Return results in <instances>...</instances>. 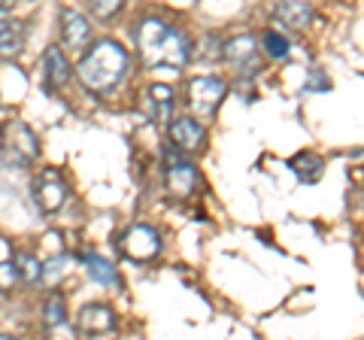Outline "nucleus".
<instances>
[{
	"instance_id": "26",
	"label": "nucleus",
	"mask_w": 364,
	"mask_h": 340,
	"mask_svg": "<svg viewBox=\"0 0 364 340\" xmlns=\"http://www.w3.org/2000/svg\"><path fill=\"white\" fill-rule=\"evenodd\" d=\"M0 340H18V337H13V334H4V331H0Z\"/></svg>"
},
{
	"instance_id": "10",
	"label": "nucleus",
	"mask_w": 364,
	"mask_h": 340,
	"mask_svg": "<svg viewBox=\"0 0 364 340\" xmlns=\"http://www.w3.org/2000/svg\"><path fill=\"white\" fill-rule=\"evenodd\" d=\"M76 328L85 337H104L109 331H116V313L107 304H85L76 313Z\"/></svg>"
},
{
	"instance_id": "1",
	"label": "nucleus",
	"mask_w": 364,
	"mask_h": 340,
	"mask_svg": "<svg viewBox=\"0 0 364 340\" xmlns=\"http://www.w3.org/2000/svg\"><path fill=\"white\" fill-rule=\"evenodd\" d=\"M134 43H136V52H140V61L146 67H164V70H182L188 61H191V40L188 33L176 28V25H167L161 18H146L136 25L134 31Z\"/></svg>"
},
{
	"instance_id": "6",
	"label": "nucleus",
	"mask_w": 364,
	"mask_h": 340,
	"mask_svg": "<svg viewBox=\"0 0 364 340\" xmlns=\"http://www.w3.org/2000/svg\"><path fill=\"white\" fill-rule=\"evenodd\" d=\"M31 195H33V203H37V210L46 213V216H52V213H58L64 203H67V195H70V188H67L64 176L58 174L55 167H46L37 174L31 186Z\"/></svg>"
},
{
	"instance_id": "4",
	"label": "nucleus",
	"mask_w": 364,
	"mask_h": 340,
	"mask_svg": "<svg viewBox=\"0 0 364 340\" xmlns=\"http://www.w3.org/2000/svg\"><path fill=\"white\" fill-rule=\"evenodd\" d=\"M225 92H228V85H225V79L219 76H195V79H188V88H186V104L188 110L195 112L191 119H213L215 116V110H219V104L225 100Z\"/></svg>"
},
{
	"instance_id": "20",
	"label": "nucleus",
	"mask_w": 364,
	"mask_h": 340,
	"mask_svg": "<svg viewBox=\"0 0 364 340\" xmlns=\"http://www.w3.org/2000/svg\"><path fill=\"white\" fill-rule=\"evenodd\" d=\"M43 316H46V328H49V331H55V328H64V325H67V310H64L61 294H49Z\"/></svg>"
},
{
	"instance_id": "7",
	"label": "nucleus",
	"mask_w": 364,
	"mask_h": 340,
	"mask_svg": "<svg viewBox=\"0 0 364 340\" xmlns=\"http://www.w3.org/2000/svg\"><path fill=\"white\" fill-rule=\"evenodd\" d=\"M119 249L128 262H152V258L161 253V237H158L152 225H131V228L122 234Z\"/></svg>"
},
{
	"instance_id": "11",
	"label": "nucleus",
	"mask_w": 364,
	"mask_h": 340,
	"mask_svg": "<svg viewBox=\"0 0 364 340\" xmlns=\"http://www.w3.org/2000/svg\"><path fill=\"white\" fill-rule=\"evenodd\" d=\"M203 140H207V131H203V124L191 116H179L170 122V143H173V149L188 155V152H200Z\"/></svg>"
},
{
	"instance_id": "2",
	"label": "nucleus",
	"mask_w": 364,
	"mask_h": 340,
	"mask_svg": "<svg viewBox=\"0 0 364 340\" xmlns=\"http://www.w3.org/2000/svg\"><path fill=\"white\" fill-rule=\"evenodd\" d=\"M124 70H128V52L116 40H97L76 64L79 83L95 95L112 92L124 79Z\"/></svg>"
},
{
	"instance_id": "15",
	"label": "nucleus",
	"mask_w": 364,
	"mask_h": 340,
	"mask_svg": "<svg viewBox=\"0 0 364 340\" xmlns=\"http://www.w3.org/2000/svg\"><path fill=\"white\" fill-rule=\"evenodd\" d=\"M82 262H85L88 277L95 280L97 286H119V270L109 258L97 255V253H88V255H82Z\"/></svg>"
},
{
	"instance_id": "14",
	"label": "nucleus",
	"mask_w": 364,
	"mask_h": 340,
	"mask_svg": "<svg viewBox=\"0 0 364 340\" xmlns=\"http://www.w3.org/2000/svg\"><path fill=\"white\" fill-rule=\"evenodd\" d=\"M273 18H277L282 28L304 31L313 21V6L310 4H301V0H286V4L273 6Z\"/></svg>"
},
{
	"instance_id": "22",
	"label": "nucleus",
	"mask_w": 364,
	"mask_h": 340,
	"mask_svg": "<svg viewBox=\"0 0 364 340\" xmlns=\"http://www.w3.org/2000/svg\"><path fill=\"white\" fill-rule=\"evenodd\" d=\"M122 0H91V4H88V9H91V13H95L97 18H116L119 13H122Z\"/></svg>"
},
{
	"instance_id": "13",
	"label": "nucleus",
	"mask_w": 364,
	"mask_h": 340,
	"mask_svg": "<svg viewBox=\"0 0 364 340\" xmlns=\"http://www.w3.org/2000/svg\"><path fill=\"white\" fill-rule=\"evenodd\" d=\"M58 25H61V40L67 49H85V43L91 40V25L85 21L82 13L64 6L58 13Z\"/></svg>"
},
{
	"instance_id": "25",
	"label": "nucleus",
	"mask_w": 364,
	"mask_h": 340,
	"mask_svg": "<svg viewBox=\"0 0 364 340\" xmlns=\"http://www.w3.org/2000/svg\"><path fill=\"white\" fill-rule=\"evenodd\" d=\"M9 9H13V6H9V4H0V16H6V13H9Z\"/></svg>"
},
{
	"instance_id": "21",
	"label": "nucleus",
	"mask_w": 364,
	"mask_h": 340,
	"mask_svg": "<svg viewBox=\"0 0 364 340\" xmlns=\"http://www.w3.org/2000/svg\"><path fill=\"white\" fill-rule=\"evenodd\" d=\"M64 267H67V258L64 255H52L49 262H43L40 282H43V286H55V282L64 277Z\"/></svg>"
},
{
	"instance_id": "8",
	"label": "nucleus",
	"mask_w": 364,
	"mask_h": 340,
	"mask_svg": "<svg viewBox=\"0 0 364 340\" xmlns=\"http://www.w3.org/2000/svg\"><path fill=\"white\" fill-rule=\"evenodd\" d=\"M173 107H176V92L167 83H152L140 97V110L146 112V119L158 124L173 122Z\"/></svg>"
},
{
	"instance_id": "17",
	"label": "nucleus",
	"mask_w": 364,
	"mask_h": 340,
	"mask_svg": "<svg viewBox=\"0 0 364 340\" xmlns=\"http://www.w3.org/2000/svg\"><path fill=\"white\" fill-rule=\"evenodd\" d=\"M291 170L298 174L301 183H316L325 170V161H322V155H316V152H298L291 158Z\"/></svg>"
},
{
	"instance_id": "23",
	"label": "nucleus",
	"mask_w": 364,
	"mask_h": 340,
	"mask_svg": "<svg viewBox=\"0 0 364 340\" xmlns=\"http://www.w3.org/2000/svg\"><path fill=\"white\" fill-rule=\"evenodd\" d=\"M18 282V270L13 262H0V294H9Z\"/></svg>"
},
{
	"instance_id": "9",
	"label": "nucleus",
	"mask_w": 364,
	"mask_h": 340,
	"mask_svg": "<svg viewBox=\"0 0 364 340\" xmlns=\"http://www.w3.org/2000/svg\"><path fill=\"white\" fill-rule=\"evenodd\" d=\"M225 52V61L234 67V70L240 73H252L258 70V58H261V46L258 40L252 37V33H237V37H231L222 46Z\"/></svg>"
},
{
	"instance_id": "18",
	"label": "nucleus",
	"mask_w": 364,
	"mask_h": 340,
	"mask_svg": "<svg viewBox=\"0 0 364 340\" xmlns=\"http://www.w3.org/2000/svg\"><path fill=\"white\" fill-rule=\"evenodd\" d=\"M261 52H267V58H273V61H286L289 52H291V43H289L286 33L264 31V37H261Z\"/></svg>"
},
{
	"instance_id": "12",
	"label": "nucleus",
	"mask_w": 364,
	"mask_h": 340,
	"mask_svg": "<svg viewBox=\"0 0 364 340\" xmlns=\"http://www.w3.org/2000/svg\"><path fill=\"white\" fill-rule=\"evenodd\" d=\"M70 61L64 58V52L58 46H52V49H46L43 55V88L46 92H61V88L70 83Z\"/></svg>"
},
{
	"instance_id": "19",
	"label": "nucleus",
	"mask_w": 364,
	"mask_h": 340,
	"mask_svg": "<svg viewBox=\"0 0 364 340\" xmlns=\"http://www.w3.org/2000/svg\"><path fill=\"white\" fill-rule=\"evenodd\" d=\"M16 270H18V280L25 282H40V270H43V262H37V255L31 253H16Z\"/></svg>"
},
{
	"instance_id": "24",
	"label": "nucleus",
	"mask_w": 364,
	"mask_h": 340,
	"mask_svg": "<svg viewBox=\"0 0 364 340\" xmlns=\"http://www.w3.org/2000/svg\"><path fill=\"white\" fill-rule=\"evenodd\" d=\"M304 88H306V92H325V88H331V83H328V79L318 73V70H313L310 79L304 83Z\"/></svg>"
},
{
	"instance_id": "3",
	"label": "nucleus",
	"mask_w": 364,
	"mask_h": 340,
	"mask_svg": "<svg viewBox=\"0 0 364 340\" xmlns=\"http://www.w3.org/2000/svg\"><path fill=\"white\" fill-rule=\"evenodd\" d=\"M40 158V140L25 122L0 124V161L9 167H31Z\"/></svg>"
},
{
	"instance_id": "16",
	"label": "nucleus",
	"mask_w": 364,
	"mask_h": 340,
	"mask_svg": "<svg viewBox=\"0 0 364 340\" xmlns=\"http://www.w3.org/2000/svg\"><path fill=\"white\" fill-rule=\"evenodd\" d=\"M25 46V28L13 18H0V58H13Z\"/></svg>"
},
{
	"instance_id": "5",
	"label": "nucleus",
	"mask_w": 364,
	"mask_h": 340,
	"mask_svg": "<svg viewBox=\"0 0 364 340\" xmlns=\"http://www.w3.org/2000/svg\"><path fill=\"white\" fill-rule=\"evenodd\" d=\"M164 188L170 198H188L198 188V167L173 146L164 152Z\"/></svg>"
}]
</instances>
